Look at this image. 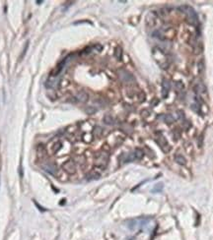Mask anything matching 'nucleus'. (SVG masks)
Returning a JSON list of instances; mask_svg holds the SVG:
<instances>
[{
    "mask_svg": "<svg viewBox=\"0 0 213 240\" xmlns=\"http://www.w3.org/2000/svg\"><path fill=\"white\" fill-rule=\"evenodd\" d=\"M181 9L186 12V16H187L189 23H190L191 25H195V24L197 23V20H198L197 14H196V12L194 11L192 8L189 7V6H184V7H181Z\"/></svg>",
    "mask_w": 213,
    "mask_h": 240,
    "instance_id": "f257e3e1",
    "label": "nucleus"
},
{
    "mask_svg": "<svg viewBox=\"0 0 213 240\" xmlns=\"http://www.w3.org/2000/svg\"><path fill=\"white\" fill-rule=\"evenodd\" d=\"M108 154L106 153H101L100 155L97 156V160H96V165L99 167H102L104 168L106 167L107 163H108Z\"/></svg>",
    "mask_w": 213,
    "mask_h": 240,
    "instance_id": "f03ea898",
    "label": "nucleus"
},
{
    "mask_svg": "<svg viewBox=\"0 0 213 240\" xmlns=\"http://www.w3.org/2000/svg\"><path fill=\"white\" fill-rule=\"evenodd\" d=\"M63 169H64L67 173H69V174H74V173L76 172V165H75L74 161H72V160H68V161H66V163L63 164Z\"/></svg>",
    "mask_w": 213,
    "mask_h": 240,
    "instance_id": "7ed1b4c3",
    "label": "nucleus"
},
{
    "mask_svg": "<svg viewBox=\"0 0 213 240\" xmlns=\"http://www.w3.org/2000/svg\"><path fill=\"white\" fill-rule=\"evenodd\" d=\"M120 77L121 79V81L124 82V83H130V82L134 81V78L132 77L131 74H129L128 72L124 71V70H121L120 73Z\"/></svg>",
    "mask_w": 213,
    "mask_h": 240,
    "instance_id": "20e7f679",
    "label": "nucleus"
},
{
    "mask_svg": "<svg viewBox=\"0 0 213 240\" xmlns=\"http://www.w3.org/2000/svg\"><path fill=\"white\" fill-rule=\"evenodd\" d=\"M170 82L168 80H163L162 83V97L164 98H166L168 97V93H169V91H170Z\"/></svg>",
    "mask_w": 213,
    "mask_h": 240,
    "instance_id": "39448f33",
    "label": "nucleus"
},
{
    "mask_svg": "<svg viewBox=\"0 0 213 240\" xmlns=\"http://www.w3.org/2000/svg\"><path fill=\"white\" fill-rule=\"evenodd\" d=\"M194 89V91H195V93H206V88L202 82H197V83H195Z\"/></svg>",
    "mask_w": 213,
    "mask_h": 240,
    "instance_id": "423d86ee",
    "label": "nucleus"
},
{
    "mask_svg": "<svg viewBox=\"0 0 213 240\" xmlns=\"http://www.w3.org/2000/svg\"><path fill=\"white\" fill-rule=\"evenodd\" d=\"M88 95L85 93V92H81V93H79L77 95V100L78 101H80L81 102H85V101H88Z\"/></svg>",
    "mask_w": 213,
    "mask_h": 240,
    "instance_id": "0eeeda50",
    "label": "nucleus"
},
{
    "mask_svg": "<svg viewBox=\"0 0 213 240\" xmlns=\"http://www.w3.org/2000/svg\"><path fill=\"white\" fill-rule=\"evenodd\" d=\"M204 69H205V64H204V60L201 59L199 60L197 63V71L199 74H202L204 72Z\"/></svg>",
    "mask_w": 213,
    "mask_h": 240,
    "instance_id": "6e6552de",
    "label": "nucleus"
},
{
    "mask_svg": "<svg viewBox=\"0 0 213 240\" xmlns=\"http://www.w3.org/2000/svg\"><path fill=\"white\" fill-rule=\"evenodd\" d=\"M175 160H176L179 164H181V165H185V164L186 163V159H185L182 155H176V156H175Z\"/></svg>",
    "mask_w": 213,
    "mask_h": 240,
    "instance_id": "1a4fd4ad",
    "label": "nucleus"
},
{
    "mask_svg": "<svg viewBox=\"0 0 213 240\" xmlns=\"http://www.w3.org/2000/svg\"><path fill=\"white\" fill-rule=\"evenodd\" d=\"M157 142H158V144L160 145V147L164 150V152L166 151V150H165V147H168V143H167V141L165 140V138H164V137H160L159 139L157 140Z\"/></svg>",
    "mask_w": 213,
    "mask_h": 240,
    "instance_id": "9d476101",
    "label": "nucleus"
},
{
    "mask_svg": "<svg viewBox=\"0 0 213 240\" xmlns=\"http://www.w3.org/2000/svg\"><path fill=\"white\" fill-rule=\"evenodd\" d=\"M60 148H61V143L60 142H55V143L52 144V146H51V152L53 153V154H55V153H57L59 150H60Z\"/></svg>",
    "mask_w": 213,
    "mask_h": 240,
    "instance_id": "9b49d317",
    "label": "nucleus"
},
{
    "mask_svg": "<svg viewBox=\"0 0 213 240\" xmlns=\"http://www.w3.org/2000/svg\"><path fill=\"white\" fill-rule=\"evenodd\" d=\"M133 155H134L135 159H141L142 158H143L144 153H143V151H141V150H139V149H137V150H135V151L133 152Z\"/></svg>",
    "mask_w": 213,
    "mask_h": 240,
    "instance_id": "f8f14e48",
    "label": "nucleus"
},
{
    "mask_svg": "<svg viewBox=\"0 0 213 240\" xmlns=\"http://www.w3.org/2000/svg\"><path fill=\"white\" fill-rule=\"evenodd\" d=\"M164 121H165V123H167V124H172L175 121V118L172 116L171 114H166V115L164 116Z\"/></svg>",
    "mask_w": 213,
    "mask_h": 240,
    "instance_id": "ddd939ff",
    "label": "nucleus"
},
{
    "mask_svg": "<svg viewBox=\"0 0 213 240\" xmlns=\"http://www.w3.org/2000/svg\"><path fill=\"white\" fill-rule=\"evenodd\" d=\"M100 177V174L98 173V172H91V173H89V174L87 175V179L88 180H92V179H98Z\"/></svg>",
    "mask_w": 213,
    "mask_h": 240,
    "instance_id": "4468645a",
    "label": "nucleus"
},
{
    "mask_svg": "<svg viewBox=\"0 0 213 240\" xmlns=\"http://www.w3.org/2000/svg\"><path fill=\"white\" fill-rule=\"evenodd\" d=\"M163 190V184L162 183H159V184H156V186L152 189V192L154 193H158V192H161Z\"/></svg>",
    "mask_w": 213,
    "mask_h": 240,
    "instance_id": "2eb2a0df",
    "label": "nucleus"
},
{
    "mask_svg": "<svg viewBox=\"0 0 213 240\" xmlns=\"http://www.w3.org/2000/svg\"><path fill=\"white\" fill-rule=\"evenodd\" d=\"M104 121H105L106 124H108V125L113 124V118H112L111 115H106V116L104 117Z\"/></svg>",
    "mask_w": 213,
    "mask_h": 240,
    "instance_id": "dca6fc26",
    "label": "nucleus"
},
{
    "mask_svg": "<svg viewBox=\"0 0 213 240\" xmlns=\"http://www.w3.org/2000/svg\"><path fill=\"white\" fill-rule=\"evenodd\" d=\"M115 54H116V57L118 59V60L121 59V56H122V51H121V48H120V47H117V48H116Z\"/></svg>",
    "mask_w": 213,
    "mask_h": 240,
    "instance_id": "f3484780",
    "label": "nucleus"
},
{
    "mask_svg": "<svg viewBox=\"0 0 213 240\" xmlns=\"http://www.w3.org/2000/svg\"><path fill=\"white\" fill-rule=\"evenodd\" d=\"M153 36H155V38H157V39H161V40H163V39H165L164 36H163V35L160 33L159 31H155L154 33H153Z\"/></svg>",
    "mask_w": 213,
    "mask_h": 240,
    "instance_id": "a211bd4d",
    "label": "nucleus"
},
{
    "mask_svg": "<svg viewBox=\"0 0 213 240\" xmlns=\"http://www.w3.org/2000/svg\"><path fill=\"white\" fill-rule=\"evenodd\" d=\"M102 134V128L101 127H96L94 129V135L96 137H99V136Z\"/></svg>",
    "mask_w": 213,
    "mask_h": 240,
    "instance_id": "6ab92c4d",
    "label": "nucleus"
},
{
    "mask_svg": "<svg viewBox=\"0 0 213 240\" xmlns=\"http://www.w3.org/2000/svg\"><path fill=\"white\" fill-rule=\"evenodd\" d=\"M175 86H176V88L178 90H182L184 88H185V86H184V84H182L181 81H178L175 83Z\"/></svg>",
    "mask_w": 213,
    "mask_h": 240,
    "instance_id": "aec40b11",
    "label": "nucleus"
},
{
    "mask_svg": "<svg viewBox=\"0 0 213 240\" xmlns=\"http://www.w3.org/2000/svg\"><path fill=\"white\" fill-rule=\"evenodd\" d=\"M178 113H179V117H180V118H181L182 120L184 119V118H185V115H184V112H182V111H181V110H179Z\"/></svg>",
    "mask_w": 213,
    "mask_h": 240,
    "instance_id": "412c9836",
    "label": "nucleus"
}]
</instances>
